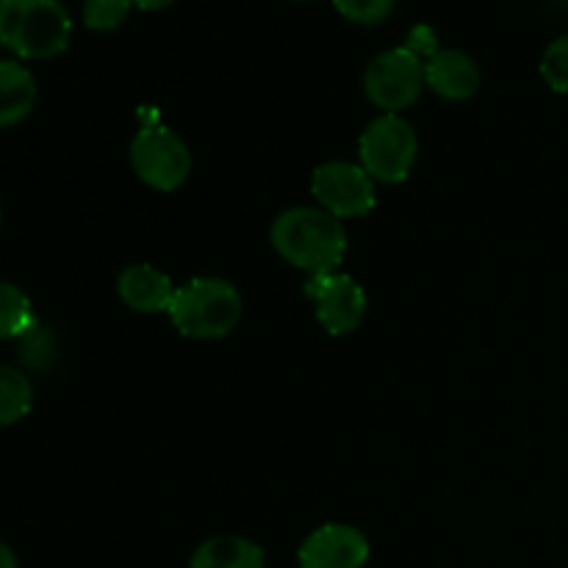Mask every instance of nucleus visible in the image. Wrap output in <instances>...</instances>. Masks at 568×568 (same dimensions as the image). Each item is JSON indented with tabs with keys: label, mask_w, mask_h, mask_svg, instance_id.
<instances>
[{
	"label": "nucleus",
	"mask_w": 568,
	"mask_h": 568,
	"mask_svg": "<svg viewBox=\"0 0 568 568\" xmlns=\"http://www.w3.org/2000/svg\"><path fill=\"white\" fill-rule=\"evenodd\" d=\"M305 294L316 303V316L331 336H347L364 322L366 294L349 275H314L305 283Z\"/></svg>",
	"instance_id": "6e6552de"
},
{
	"label": "nucleus",
	"mask_w": 568,
	"mask_h": 568,
	"mask_svg": "<svg viewBox=\"0 0 568 568\" xmlns=\"http://www.w3.org/2000/svg\"><path fill=\"white\" fill-rule=\"evenodd\" d=\"M189 568H266V555L247 538L216 536L200 544Z\"/></svg>",
	"instance_id": "ddd939ff"
},
{
	"label": "nucleus",
	"mask_w": 568,
	"mask_h": 568,
	"mask_svg": "<svg viewBox=\"0 0 568 568\" xmlns=\"http://www.w3.org/2000/svg\"><path fill=\"white\" fill-rule=\"evenodd\" d=\"M242 311V294L236 286L220 277H197L178 288L166 314L186 338L214 342L236 331Z\"/></svg>",
	"instance_id": "7ed1b4c3"
},
{
	"label": "nucleus",
	"mask_w": 568,
	"mask_h": 568,
	"mask_svg": "<svg viewBox=\"0 0 568 568\" xmlns=\"http://www.w3.org/2000/svg\"><path fill=\"white\" fill-rule=\"evenodd\" d=\"M133 9H142V11H161L166 6H172L175 0H131Z\"/></svg>",
	"instance_id": "412c9836"
},
{
	"label": "nucleus",
	"mask_w": 568,
	"mask_h": 568,
	"mask_svg": "<svg viewBox=\"0 0 568 568\" xmlns=\"http://www.w3.org/2000/svg\"><path fill=\"white\" fill-rule=\"evenodd\" d=\"M17 358H20L22 372L48 375L59 364V336L53 333V327L39 320L33 322L31 331L17 338Z\"/></svg>",
	"instance_id": "4468645a"
},
{
	"label": "nucleus",
	"mask_w": 568,
	"mask_h": 568,
	"mask_svg": "<svg viewBox=\"0 0 568 568\" xmlns=\"http://www.w3.org/2000/svg\"><path fill=\"white\" fill-rule=\"evenodd\" d=\"M272 244L297 270L327 275L344 261L347 231L325 209H288L272 222Z\"/></svg>",
	"instance_id": "f257e3e1"
},
{
	"label": "nucleus",
	"mask_w": 568,
	"mask_h": 568,
	"mask_svg": "<svg viewBox=\"0 0 568 568\" xmlns=\"http://www.w3.org/2000/svg\"><path fill=\"white\" fill-rule=\"evenodd\" d=\"M37 78L26 64L0 59V128H14L28 120L37 105Z\"/></svg>",
	"instance_id": "f8f14e48"
},
{
	"label": "nucleus",
	"mask_w": 568,
	"mask_h": 568,
	"mask_svg": "<svg viewBox=\"0 0 568 568\" xmlns=\"http://www.w3.org/2000/svg\"><path fill=\"white\" fill-rule=\"evenodd\" d=\"M405 48L414 50V53L419 55L422 61L430 59V55H436L438 50H442V48H438L436 31H433L430 26H416L414 31L408 33V42H405Z\"/></svg>",
	"instance_id": "aec40b11"
},
{
	"label": "nucleus",
	"mask_w": 568,
	"mask_h": 568,
	"mask_svg": "<svg viewBox=\"0 0 568 568\" xmlns=\"http://www.w3.org/2000/svg\"><path fill=\"white\" fill-rule=\"evenodd\" d=\"M33 408V383L17 366H0V427L17 425Z\"/></svg>",
	"instance_id": "2eb2a0df"
},
{
	"label": "nucleus",
	"mask_w": 568,
	"mask_h": 568,
	"mask_svg": "<svg viewBox=\"0 0 568 568\" xmlns=\"http://www.w3.org/2000/svg\"><path fill=\"white\" fill-rule=\"evenodd\" d=\"M480 81V67L464 50L444 48L425 61V83L444 100H469Z\"/></svg>",
	"instance_id": "9d476101"
},
{
	"label": "nucleus",
	"mask_w": 568,
	"mask_h": 568,
	"mask_svg": "<svg viewBox=\"0 0 568 568\" xmlns=\"http://www.w3.org/2000/svg\"><path fill=\"white\" fill-rule=\"evenodd\" d=\"M300 568H364L369 541L353 525H325L300 547Z\"/></svg>",
	"instance_id": "1a4fd4ad"
},
{
	"label": "nucleus",
	"mask_w": 568,
	"mask_h": 568,
	"mask_svg": "<svg viewBox=\"0 0 568 568\" xmlns=\"http://www.w3.org/2000/svg\"><path fill=\"white\" fill-rule=\"evenodd\" d=\"M131 164L148 186L172 192L186 183L192 172V153L175 131L159 122H148L131 142Z\"/></svg>",
	"instance_id": "39448f33"
},
{
	"label": "nucleus",
	"mask_w": 568,
	"mask_h": 568,
	"mask_svg": "<svg viewBox=\"0 0 568 568\" xmlns=\"http://www.w3.org/2000/svg\"><path fill=\"white\" fill-rule=\"evenodd\" d=\"M0 568H20V564H17L14 549H11L9 544H3V541H0Z\"/></svg>",
	"instance_id": "4be33fe9"
},
{
	"label": "nucleus",
	"mask_w": 568,
	"mask_h": 568,
	"mask_svg": "<svg viewBox=\"0 0 568 568\" xmlns=\"http://www.w3.org/2000/svg\"><path fill=\"white\" fill-rule=\"evenodd\" d=\"M425 87V61L403 48H392L375 55L364 72L366 98L386 114H399L419 100Z\"/></svg>",
	"instance_id": "423d86ee"
},
{
	"label": "nucleus",
	"mask_w": 568,
	"mask_h": 568,
	"mask_svg": "<svg viewBox=\"0 0 568 568\" xmlns=\"http://www.w3.org/2000/svg\"><path fill=\"white\" fill-rule=\"evenodd\" d=\"M333 6L355 26H381L392 17L397 0H333Z\"/></svg>",
	"instance_id": "a211bd4d"
},
{
	"label": "nucleus",
	"mask_w": 568,
	"mask_h": 568,
	"mask_svg": "<svg viewBox=\"0 0 568 568\" xmlns=\"http://www.w3.org/2000/svg\"><path fill=\"white\" fill-rule=\"evenodd\" d=\"M311 192L320 200L322 209L338 220L369 214L377 203L375 181L369 178V172L349 161H327V164L316 166L314 178H311Z\"/></svg>",
	"instance_id": "0eeeda50"
},
{
	"label": "nucleus",
	"mask_w": 568,
	"mask_h": 568,
	"mask_svg": "<svg viewBox=\"0 0 568 568\" xmlns=\"http://www.w3.org/2000/svg\"><path fill=\"white\" fill-rule=\"evenodd\" d=\"M131 0H83V22L92 31H116L131 14Z\"/></svg>",
	"instance_id": "f3484780"
},
{
	"label": "nucleus",
	"mask_w": 568,
	"mask_h": 568,
	"mask_svg": "<svg viewBox=\"0 0 568 568\" xmlns=\"http://www.w3.org/2000/svg\"><path fill=\"white\" fill-rule=\"evenodd\" d=\"M116 292H120V300L128 308L139 311V314H159V311H170L178 288L155 266L133 264L122 270L120 281H116Z\"/></svg>",
	"instance_id": "9b49d317"
},
{
	"label": "nucleus",
	"mask_w": 568,
	"mask_h": 568,
	"mask_svg": "<svg viewBox=\"0 0 568 568\" xmlns=\"http://www.w3.org/2000/svg\"><path fill=\"white\" fill-rule=\"evenodd\" d=\"M541 75L555 92L568 94V33L555 39L541 55Z\"/></svg>",
	"instance_id": "6ab92c4d"
},
{
	"label": "nucleus",
	"mask_w": 568,
	"mask_h": 568,
	"mask_svg": "<svg viewBox=\"0 0 568 568\" xmlns=\"http://www.w3.org/2000/svg\"><path fill=\"white\" fill-rule=\"evenodd\" d=\"M0 225H3V209H0Z\"/></svg>",
	"instance_id": "5701e85b"
},
{
	"label": "nucleus",
	"mask_w": 568,
	"mask_h": 568,
	"mask_svg": "<svg viewBox=\"0 0 568 568\" xmlns=\"http://www.w3.org/2000/svg\"><path fill=\"white\" fill-rule=\"evenodd\" d=\"M419 155V139L399 114H383L361 136V166L377 183H403Z\"/></svg>",
	"instance_id": "20e7f679"
},
{
	"label": "nucleus",
	"mask_w": 568,
	"mask_h": 568,
	"mask_svg": "<svg viewBox=\"0 0 568 568\" xmlns=\"http://www.w3.org/2000/svg\"><path fill=\"white\" fill-rule=\"evenodd\" d=\"M70 39L72 17L61 0H0V44L17 59H53Z\"/></svg>",
	"instance_id": "f03ea898"
},
{
	"label": "nucleus",
	"mask_w": 568,
	"mask_h": 568,
	"mask_svg": "<svg viewBox=\"0 0 568 568\" xmlns=\"http://www.w3.org/2000/svg\"><path fill=\"white\" fill-rule=\"evenodd\" d=\"M33 314L31 297L14 283L0 281V342H17L26 331H31Z\"/></svg>",
	"instance_id": "dca6fc26"
}]
</instances>
